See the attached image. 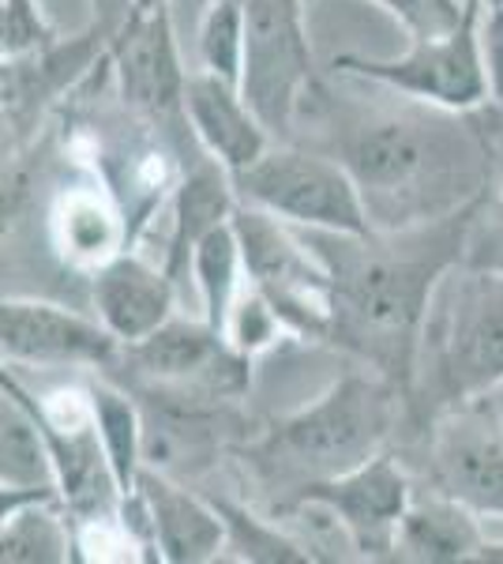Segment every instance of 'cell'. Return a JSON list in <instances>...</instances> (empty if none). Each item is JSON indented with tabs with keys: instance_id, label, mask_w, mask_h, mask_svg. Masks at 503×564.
<instances>
[{
	"instance_id": "1",
	"label": "cell",
	"mask_w": 503,
	"mask_h": 564,
	"mask_svg": "<svg viewBox=\"0 0 503 564\" xmlns=\"http://www.w3.org/2000/svg\"><path fill=\"white\" fill-rule=\"evenodd\" d=\"M473 212L478 204L462 215L440 218V226H433L414 249L380 245L372 234L305 230V241L319 252L335 282L331 335L369 358L395 384H406L414 372L417 335L433 305V286L470 241Z\"/></svg>"
},
{
	"instance_id": "2",
	"label": "cell",
	"mask_w": 503,
	"mask_h": 564,
	"mask_svg": "<svg viewBox=\"0 0 503 564\" xmlns=\"http://www.w3.org/2000/svg\"><path fill=\"white\" fill-rule=\"evenodd\" d=\"M481 154L466 140H455L440 124L420 117H380L364 121L346 135L342 166L361 188L364 212L387 230L428 223L436 199L455 204L466 177L478 181Z\"/></svg>"
},
{
	"instance_id": "3",
	"label": "cell",
	"mask_w": 503,
	"mask_h": 564,
	"mask_svg": "<svg viewBox=\"0 0 503 564\" xmlns=\"http://www.w3.org/2000/svg\"><path fill=\"white\" fill-rule=\"evenodd\" d=\"M391 422H395V380L346 377L313 406L282 422L278 433L263 444V456L282 470L324 481L380 456Z\"/></svg>"
},
{
	"instance_id": "4",
	"label": "cell",
	"mask_w": 503,
	"mask_h": 564,
	"mask_svg": "<svg viewBox=\"0 0 503 564\" xmlns=\"http://www.w3.org/2000/svg\"><path fill=\"white\" fill-rule=\"evenodd\" d=\"M230 177L241 204L263 207L300 230L372 234L361 188L338 159L271 143L249 170Z\"/></svg>"
},
{
	"instance_id": "5",
	"label": "cell",
	"mask_w": 503,
	"mask_h": 564,
	"mask_svg": "<svg viewBox=\"0 0 503 564\" xmlns=\"http://www.w3.org/2000/svg\"><path fill=\"white\" fill-rule=\"evenodd\" d=\"M233 230L241 241L244 275L274 305L286 327L305 335H331L335 282L308 241H297L278 215L237 199Z\"/></svg>"
},
{
	"instance_id": "6",
	"label": "cell",
	"mask_w": 503,
	"mask_h": 564,
	"mask_svg": "<svg viewBox=\"0 0 503 564\" xmlns=\"http://www.w3.org/2000/svg\"><path fill=\"white\" fill-rule=\"evenodd\" d=\"M237 87L263 129L286 140L300 98L313 87L305 0H244V57Z\"/></svg>"
},
{
	"instance_id": "7",
	"label": "cell",
	"mask_w": 503,
	"mask_h": 564,
	"mask_svg": "<svg viewBox=\"0 0 503 564\" xmlns=\"http://www.w3.org/2000/svg\"><path fill=\"white\" fill-rule=\"evenodd\" d=\"M481 15L484 0H466L462 23L440 39H417L409 53L387 61L342 57L338 68L361 79H376V84L402 90V95H414L420 102L455 109V113L478 109L492 98L481 45Z\"/></svg>"
},
{
	"instance_id": "8",
	"label": "cell",
	"mask_w": 503,
	"mask_h": 564,
	"mask_svg": "<svg viewBox=\"0 0 503 564\" xmlns=\"http://www.w3.org/2000/svg\"><path fill=\"white\" fill-rule=\"evenodd\" d=\"M433 481L473 512L503 516V417L489 395L455 403L436 422Z\"/></svg>"
},
{
	"instance_id": "9",
	"label": "cell",
	"mask_w": 503,
	"mask_h": 564,
	"mask_svg": "<svg viewBox=\"0 0 503 564\" xmlns=\"http://www.w3.org/2000/svg\"><path fill=\"white\" fill-rule=\"evenodd\" d=\"M444 384L455 403L503 384V275L478 268L455 290L444 335Z\"/></svg>"
},
{
	"instance_id": "10",
	"label": "cell",
	"mask_w": 503,
	"mask_h": 564,
	"mask_svg": "<svg viewBox=\"0 0 503 564\" xmlns=\"http://www.w3.org/2000/svg\"><path fill=\"white\" fill-rule=\"evenodd\" d=\"M124 350L132 366H140L143 377L158 380V384L196 388L207 399H222L244 388L249 358L207 321L192 324L170 316L158 332H151L147 339L132 343Z\"/></svg>"
},
{
	"instance_id": "11",
	"label": "cell",
	"mask_w": 503,
	"mask_h": 564,
	"mask_svg": "<svg viewBox=\"0 0 503 564\" xmlns=\"http://www.w3.org/2000/svg\"><path fill=\"white\" fill-rule=\"evenodd\" d=\"M117 335L102 321H87L50 302L4 297L0 308V350L8 361L34 366H109L117 358Z\"/></svg>"
},
{
	"instance_id": "12",
	"label": "cell",
	"mask_w": 503,
	"mask_h": 564,
	"mask_svg": "<svg viewBox=\"0 0 503 564\" xmlns=\"http://www.w3.org/2000/svg\"><path fill=\"white\" fill-rule=\"evenodd\" d=\"M300 494L324 497L327 505L350 523V531L361 542L364 557H383L395 553L398 523L409 508V478L391 456H372L361 467L346 470V475L308 481Z\"/></svg>"
},
{
	"instance_id": "13",
	"label": "cell",
	"mask_w": 503,
	"mask_h": 564,
	"mask_svg": "<svg viewBox=\"0 0 503 564\" xmlns=\"http://www.w3.org/2000/svg\"><path fill=\"white\" fill-rule=\"evenodd\" d=\"M117 84H121L124 102L147 117H170L185 109V84L177 45H173L170 8H151V12H132V20L113 45Z\"/></svg>"
},
{
	"instance_id": "14",
	"label": "cell",
	"mask_w": 503,
	"mask_h": 564,
	"mask_svg": "<svg viewBox=\"0 0 503 564\" xmlns=\"http://www.w3.org/2000/svg\"><path fill=\"white\" fill-rule=\"evenodd\" d=\"M135 497L143 505V520L151 527L154 550L170 564H204L218 557L226 545V520L218 505L192 497L185 486L170 481L162 470H143Z\"/></svg>"
},
{
	"instance_id": "15",
	"label": "cell",
	"mask_w": 503,
	"mask_h": 564,
	"mask_svg": "<svg viewBox=\"0 0 503 564\" xmlns=\"http://www.w3.org/2000/svg\"><path fill=\"white\" fill-rule=\"evenodd\" d=\"M185 117L192 132L215 162H222L230 174L249 170L263 151L271 148V132L244 102L241 87L215 72H192L185 84Z\"/></svg>"
},
{
	"instance_id": "16",
	"label": "cell",
	"mask_w": 503,
	"mask_h": 564,
	"mask_svg": "<svg viewBox=\"0 0 503 564\" xmlns=\"http://www.w3.org/2000/svg\"><path fill=\"white\" fill-rule=\"evenodd\" d=\"M95 308L117 343L132 347L173 316V275L132 252H117L95 268Z\"/></svg>"
},
{
	"instance_id": "17",
	"label": "cell",
	"mask_w": 503,
	"mask_h": 564,
	"mask_svg": "<svg viewBox=\"0 0 503 564\" xmlns=\"http://www.w3.org/2000/svg\"><path fill=\"white\" fill-rule=\"evenodd\" d=\"M0 486L4 505L31 497H57V463L50 436L39 417L31 391L4 372V403H0Z\"/></svg>"
},
{
	"instance_id": "18",
	"label": "cell",
	"mask_w": 503,
	"mask_h": 564,
	"mask_svg": "<svg viewBox=\"0 0 503 564\" xmlns=\"http://www.w3.org/2000/svg\"><path fill=\"white\" fill-rule=\"evenodd\" d=\"M391 557L420 561V564H455L484 557V534L473 508H466L455 497H428L409 500L406 516L395 534V553Z\"/></svg>"
},
{
	"instance_id": "19",
	"label": "cell",
	"mask_w": 503,
	"mask_h": 564,
	"mask_svg": "<svg viewBox=\"0 0 503 564\" xmlns=\"http://www.w3.org/2000/svg\"><path fill=\"white\" fill-rule=\"evenodd\" d=\"M237 212V188L233 177L222 162L215 166H199L196 174L185 177V185L177 188V207H173V245L170 260L173 268L192 263V249L207 238L215 226L230 223Z\"/></svg>"
},
{
	"instance_id": "20",
	"label": "cell",
	"mask_w": 503,
	"mask_h": 564,
	"mask_svg": "<svg viewBox=\"0 0 503 564\" xmlns=\"http://www.w3.org/2000/svg\"><path fill=\"white\" fill-rule=\"evenodd\" d=\"M87 399L98 436H102V448L109 456V467H113L117 486H121V497H135V486H140L143 475V411L121 388L106 384V380L90 384Z\"/></svg>"
},
{
	"instance_id": "21",
	"label": "cell",
	"mask_w": 503,
	"mask_h": 564,
	"mask_svg": "<svg viewBox=\"0 0 503 564\" xmlns=\"http://www.w3.org/2000/svg\"><path fill=\"white\" fill-rule=\"evenodd\" d=\"M188 271H192V279H196L199 297H204V321L226 335L230 313H233L237 297H241V271H244V257H241V241H237V230H233V218L222 226H215V230L192 249Z\"/></svg>"
},
{
	"instance_id": "22",
	"label": "cell",
	"mask_w": 503,
	"mask_h": 564,
	"mask_svg": "<svg viewBox=\"0 0 503 564\" xmlns=\"http://www.w3.org/2000/svg\"><path fill=\"white\" fill-rule=\"evenodd\" d=\"M57 238L76 263H95L102 268L121 252V218H117L113 204L106 196L90 193V188H76L61 199L57 207Z\"/></svg>"
},
{
	"instance_id": "23",
	"label": "cell",
	"mask_w": 503,
	"mask_h": 564,
	"mask_svg": "<svg viewBox=\"0 0 503 564\" xmlns=\"http://www.w3.org/2000/svg\"><path fill=\"white\" fill-rule=\"evenodd\" d=\"M57 497H31L4 505V534H0V561L12 564H61L72 557V534L57 512Z\"/></svg>"
},
{
	"instance_id": "24",
	"label": "cell",
	"mask_w": 503,
	"mask_h": 564,
	"mask_svg": "<svg viewBox=\"0 0 503 564\" xmlns=\"http://www.w3.org/2000/svg\"><path fill=\"white\" fill-rule=\"evenodd\" d=\"M278 516H282V531L308 553V561H361L364 557L350 523H346L324 497L297 494L289 505H282Z\"/></svg>"
},
{
	"instance_id": "25",
	"label": "cell",
	"mask_w": 503,
	"mask_h": 564,
	"mask_svg": "<svg viewBox=\"0 0 503 564\" xmlns=\"http://www.w3.org/2000/svg\"><path fill=\"white\" fill-rule=\"evenodd\" d=\"M199 57L215 76L241 84L244 57V0H210L199 26Z\"/></svg>"
},
{
	"instance_id": "26",
	"label": "cell",
	"mask_w": 503,
	"mask_h": 564,
	"mask_svg": "<svg viewBox=\"0 0 503 564\" xmlns=\"http://www.w3.org/2000/svg\"><path fill=\"white\" fill-rule=\"evenodd\" d=\"M218 512H222L226 534H230V542L241 550V557H249V561H282V564L308 561V553L300 550V545L289 539L282 527H278V531H271L263 520H255V516L241 512V508L226 505V500H218Z\"/></svg>"
},
{
	"instance_id": "27",
	"label": "cell",
	"mask_w": 503,
	"mask_h": 564,
	"mask_svg": "<svg viewBox=\"0 0 503 564\" xmlns=\"http://www.w3.org/2000/svg\"><path fill=\"white\" fill-rule=\"evenodd\" d=\"M278 332H282V316L274 313V305L260 294V290L252 286L249 294L237 297L230 324H226V339H230L244 358H252V354H260L263 347H271V343L278 339Z\"/></svg>"
},
{
	"instance_id": "28",
	"label": "cell",
	"mask_w": 503,
	"mask_h": 564,
	"mask_svg": "<svg viewBox=\"0 0 503 564\" xmlns=\"http://www.w3.org/2000/svg\"><path fill=\"white\" fill-rule=\"evenodd\" d=\"M387 12H395L414 31V39H440L455 31L466 15V0H380Z\"/></svg>"
},
{
	"instance_id": "29",
	"label": "cell",
	"mask_w": 503,
	"mask_h": 564,
	"mask_svg": "<svg viewBox=\"0 0 503 564\" xmlns=\"http://www.w3.org/2000/svg\"><path fill=\"white\" fill-rule=\"evenodd\" d=\"M45 39H50V26L42 23L34 0H4V26H0L4 57H23V53L39 50Z\"/></svg>"
},
{
	"instance_id": "30",
	"label": "cell",
	"mask_w": 503,
	"mask_h": 564,
	"mask_svg": "<svg viewBox=\"0 0 503 564\" xmlns=\"http://www.w3.org/2000/svg\"><path fill=\"white\" fill-rule=\"evenodd\" d=\"M481 45H484V68H489L492 102L503 109V4H484Z\"/></svg>"
},
{
	"instance_id": "31",
	"label": "cell",
	"mask_w": 503,
	"mask_h": 564,
	"mask_svg": "<svg viewBox=\"0 0 503 564\" xmlns=\"http://www.w3.org/2000/svg\"><path fill=\"white\" fill-rule=\"evenodd\" d=\"M466 249H473L470 252L473 268H484V271H496V275H503V188H500V199L492 204V212H489V230H484V241L470 238V241H466Z\"/></svg>"
},
{
	"instance_id": "32",
	"label": "cell",
	"mask_w": 503,
	"mask_h": 564,
	"mask_svg": "<svg viewBox=\"0 0 503 564\" xmlns=\"http://www.w3.org/2000/svg\"><path fill=\"white\" fill-rule=\"evenodd\" d=\"M135 4V12H151V8H162L166 0H132Z\"/></svg>"
},
{
	"instance_id": "33",
	"label": "cell",
	"mask_w": 503,
	"mask_h": 564,
	"mask_svg": "<svg viewBox=\"0 0 503 564\" xmlns=\"http://www.w3.org/2000/svg\"><path fill=\"white\" fill-rule=\"evenodd\" d=\"M484 4H503V0H484Z\"/></svg>"
},
{
	"instance_id": "34",
	"label": "cell",
	"mask_w": 503,
	"mask_h": 564,
	"mask_svg": "<svg viewBox=\"0 0 503 564\" xmlns=\"http://www.w3.org/2000/svg\"><path fill=\"white\" fill-rule=\"evenodd\" d=\"M500 417H503V414H500Z\"/></svg>"
}]
</instances>
